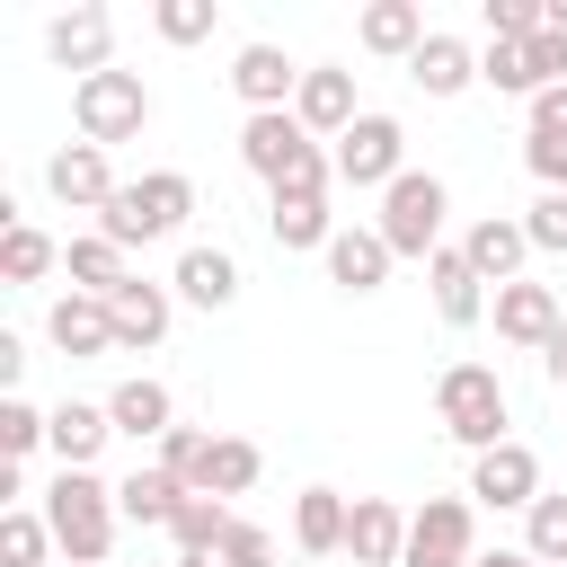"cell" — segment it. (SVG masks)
Instances as JSON below:
<instances>
[{"mask_svg":"<svg viewBox=\"0 0 567 567\" xmlns=\"http://www.w3.org/2000/svg\"><path fill=\"white\" fill-rule=\"evenodd\" d=\"M239 159L266 177V195H328L337 186V151H319V133L275 106V115H248L239 124Z\"/></svg>","mask_w":567,"mask_h":567,"instance_id":"obj_1","label":"cell"},{"mask_svg":"<svg viewBox=\"0 0 567 567\" xmlns=\"http://www.w3.org/2000/svg\"><path fill=\"white\" fill-rule=\"evenodd\" d=\"M44 523H53V549H62V567H97L106 549H115V487L97 478V470H53V487H44Z\"/></svg>","mask_w":567,"mask_h":567,"instance_id":"obj_2","label":"cell"},{"mask_svg":"<svg viewBox=\"0 0 567 567\" xmlns=\"http://www.w3.org/2000/svg\"><path fill=\"white\" fill-rule=\"evenodd\" d=\"M186 213H195V177H186V168H151V177H133V186H115V204L97 213V239L151 248V239L186 230Z\"/></svg>","mask_w":567,"mask_h":567,"instance_id":"obj_3","label":"cell"},{"mask_svg":"<svg viewBox=\"0 0 567 567\" xmlns=\"http://www.w3.org/2000/svg\"><path fill=\"white\" fill-rule=\"evenodd\" d=\"M434 425H443L452 443H470V461L496 452V443H514V434H505V381H496V363H443V381H434Z\"/></svg>","mask_w":567,"mask_h":567,"instance_id":"obj_4","label":"cell"},{"mask_svg":"<svg viewBox=\"0 0 567 567\" xmlns=\"http://www.w3.org/2000/svg\"><path fill=\"white\" fill-rule=\"evenodd\" d=\"M399 177H408V124L381 115V106H363L354 133L337 142V186H354V195H390Z\"/></svg>","mask_w":567,"mask_h":567,"instance_id":"obj_5","label":"cell"},{"mask_svg":"<svg viewBox=\"0 0 567 567\" xmlns=\"http://www.w3.org/2000/svg\"><path fill=\"white\" fill-rule=\"evenodd\" d=\"M443 213H452V195H443V177L434 168H408L390 195H381V239H390V257H434L443 248Z\"/></svg>","mask_w":567,"mask_h":567,"instance_id":"obj_6","label":"cell"},{"mask_svg":"<svg viewBox=\"0 0 567 567\" xmlns=\"http://www.w3.org/2000/svg\"><path fill=\"white\" fill-rule=\"evenodd\" d=\"M71 115H80V142L115 151V142H133L151 124V89H142V71H97V80L71 89Z\"/></svg>","mask_w":567,"mask_h":567,"instance_id":"obj_7","label":"cell"},{"mask_svg":"<svg viewBox=\"0 0 567 567\" xmlns=\"http://www.w3.org/2000/svg\"><path fill=\"white\" fill-rule=\"evenodd\" d=\"M399 567H478V505L470 496H425L408 514V558Z\"/></svg>","mask_w":567,"mask_h":567,"instance_id":"obj_8","label":"cell"},{"mask_svg":"<svg viewBox=\"0 0 567 567\" xmlns=\"http://www.w3.org/2000/svg\"><path fill=\"white\" fill-rule=\"evenodd\" d=\"M549 487H540V461H532V443H496V452H478L470 461V505H496V514H532Z\"/></svg>","mask_w":567,"mask_h":567,"instance_id":"obj_9","label":"cell"},{"mask_svg":"<svg viewBox=\"0 0 567 567\" xmlns=\"http://www.w3.org/2000/svg\"><path fill=\"white\" fill-rule=\"evenodd\" d=\"M44 53H53L62 71L97 80V71H115V62H106V53H115V18H106L97 0H80V9H62V18L44 27Z\"/></svg>","mask_w":567,"mask_h":567,"instance_id":"obj_10","label":"cell"},{"mask_svg":"<svg viewBox=\"0 0 567 567\" xmlns=\"http://www.w3.org/2000/svg\"><path fill=\"white\" fill-rule=\"evenodd\" d=\"M44 186H53V204H71V213H106L124 177L106 168V151H97V142H71V151H53V159H44Z\"/></svg>","mask_w":567,"mask_h":567,"instance_id":"obj_11","label":"cell"},{"mask_svg":"<svg viewBox=\"0 0 567 567\" xmlns=\"http://www.w3.org/2000/svg\"><path fill=\"white\" fill-rule=\"evenodd\" d=\"M44 337H53L71 363H97V354H115V310H106L97 292H62V301L44 310Z\"/></svg>","mask_w":567,"mask_h":567,"instance_id":"obj_12","label":"cell"},{"mask_svg":"<svg viewBox=\"0 0 567 567\" xmlns=\"http://www.w3.org/2000/svg\"><path fill=\"white\" fill-rule=\"evenodd\" d=\"M106 434H115L106 399H97V408H89V399H62V408H44V452H53L62 470H97Z\"/></svg>","mask_w":567,"mask_h":567,"instance_id":"obj_13","label":"cell"},{"mask_svg":"<svg viewBox=\"0 0 567 567\" xmlns=\"http://www.w3.org/2000/svg\"><path fill=\"white\" fill-rule=\"evenodd\" d=\"M230 89L248 97V115H275V106L301 97V71L284 62V44H239L230 53Z\"/></svg>","mask_w":567,"mask_h":567,"instance_id":"obj_14","label":"cell"},{"mask_svg":"<svg viewBox=\"0 0 567 567\" xmlns=\"http://www.w3.org/2000/svg\"><path fill=\"white\" fill-rule=\"evenodd\" d=\"M461 257L478 266V284H523V257H532V239H523V221L514 213H487V221H470L461 230Z\"/></svg>","mask_w":567,"mask_h":567,"instance_id":"obj_15","label":"cell"},{"mask_svg":"<svg viewBox=\"0 0 567 567\" xmlns=\"http://www.w3.org/2000/svg\"><path fill=\"white\" fill-rule=\"evenodd\" d=\"M106 310H115V354H151V346L168 337V319H177V292H168V284H142V275H133V284H124V292H115Z\"/></svg>","mask_w":567,"mask_h":567,"instance_id":"obj_16","label":"cell"},{"mask_svg":"<svg viewBox=\"0 0 567 567\" xmlns=\"http://www.w3.org/2000/svg\"><path fill=\"white\" fill-rule=\"evenodd\" d=\"M346 558H354V567H399V558H408V505H390V496H354Z\"/></svg>","mask_w":567,"mask_h":567,"instance_id":"obj_17","label":"cell"},{"mask_svg":"<svg viewBox=\"0 0 567 567\" xmlns=\"http://www.w3.org/2000/svg\"><path fill=\"white\" fill-rule=\"evenodd\" d=\"M292 115L310 124V133H328V142H346L354 133V71H337V62H319V71H301V97H292Z\"/></svg>","mask_w":567,"mask_h":567,"instance_id":"obj_18","label":"cell"},{"mask_svg":"<svg viewBox=\"0 0 567 567\" xmlns=\"http://www.w3.org/2000/svg\"><path fill=\"white\" fill-rule=\"evenodd\" d=\"M425 284H434V310H443L452 328H478V319H487V284H478V266L461 257V239H443V248L425 257Z\"/></svg>","mask_w":567,"mask_h":567,"instance_id":"obj_19","label":"cell"},{"mask_svg":"<svg viewBox=\"0 0 567 567\" xmlns=\"http://www.w3.org/2000/svg\"><path fill=\"white\" fill-rule=\"evenodd\" d=\"M558 328H567V310H558L549 284H505V292H496V337H505V346H532V354H540Z\"/></svg>","mask_w":567,"mask_h":567,"instance_id":"obj_20","label":"cell"},{"mask_svg":"<svg viewBox=\"0 0 567 567\" xmlns=\"http://www.w3.org/2000/svg\"><path fill=\"white\" fill-rule=\"evenodd\" d=\"M390 266H399V257H390V239H381L372 221H354V230L328 239V284H346V292H381Z\"/></svg>","mask_w":567,"mask_h":567,"instance_id":"obj_21","label":"cell"},{"mask_svg":"<svg viewBox=\"0 0 567 567\" xmlns=\"http://www.w3.org/2000/svg\"><path fill=\"white\" fill-rule=\"evenodd\" d=\"M106 416H115V434H133V443H159V434L177 425V399H168V381L133 372V381H115V390H106Z\"/></svg>","mask_w":567,"mask_h":567,"instance_id":"obj_22","label":"cell"},{"mask_svg":"<svg viewBox=\"0 0 567 567\" xmlns=\"http://www.w3.org/2000/svg\"><path fill=\"white\" fill-rule=\"evenodd\" d=\"M168 292L195 301V310H230V301H239V257H230V248H186L177 275H168Z\"/></svg>","mask_w":567,"mask_h":567,"instance_id":"obj_23","label":"cell"},{"mask_svg":"<svg viewBox=\"0 0 567 567\" xmlns=\"http://www.w3.org/2000/svg\"><path fill=\"white\" fill-rule=\"evenodd\" d=\"M408 80H416L425 97H461V89L478 80V53H470L461 35H443V27H434V35H425V44L408 53Z\"/></svg>","mask_w":567,"mask_h":567,"instance_id":"obj_24","label":"cell"},{"mask_svg":"<svg viewBox=\"0 0 567 567\" xmlns=\"http://www.w3.org/2000/svg\"><path fill=\"white\" fill-rule=\"evenodd\" d=\"M266 230H275V248H284V257H301V248H319V257H328L337 213H328V195H275V204H266Z\"/></svg>","mask_w":567,"mask_h":567,"instance_id":"obj_25","label":"cell"},{"mask_svg":"<svg viewBox=\"0 0 567 567\" xmlns=\"http://www.w3.org/2000/svg\"><path fill=\"white\" fill-rule=\"evenodd\" d=\"M346 523H354V505H346L337 487H301V505H292L301 558H346Z\"/></svg>","mask_w":567,"mask_h":567,"instance_id":"obj_26","label":"cell"},{"mask_svg":"<svg viewBox=\"0 0 567 567\" xmlns=\"http://www.w3.org/2000/svg\"><path fill=\"white\" fill-rule=\"evenodd\" d=\"M177 505H186V487L151 461V470H133V478H115V514L124 523H142V532H168L177 523Z\"/></svg>","mask_w":567,"mask_h":567,"instance_id":"obj_27","label":"cell"},{"mask_svg":"<svg viewBox=\"0 0 567 567\" xmlns=\"http://www.w3.org/2000/svg\"><path fill=\"white\" fill-rule=\"evenodd\" d=\"M62 275H71V292H97V301H115V292L133 284V266H124V248H115V239H97V230L62 248Z\"/></svg>","mask_w":567,"mask_h":567,"instance_id":"obj_28","label":"cell"},{"mask_svg":"<svg viewBox=\"0 0 567 567\" xmlns=\"http://www.w3.org/2000/svg\"><path fill=\"white\" fill-rule=\"evenodd\" d=\"M354 35H363V53H416L434 27H425V9H416V0H372V9L354 18Z\"/></svg>","mask_w":567,"mask_h":567,"instance_id":"obj_29","label":"cell"},{"mask_svg":"<svg viewBox=\"0 0 567 567\" xmlns=\"http://www.w3.org/2000/svg\"><path fill=\"white\" fill-rule=\"evenodd\" d=\"M53 266H62V248H53L35 221H0V275H9V284H44Z\"/></svg>","mask_w":567,"mask_h":567,"instance_id":"obj_30","label":"cell"},{"mask_svg":"<svg viewBox=\"0 0 567 567\" xmlns=\"http://www.w3.org/2000/svg\"><path fill=\"white\" fill-rule=\"evenodd\" d=\"M266 470V452L248 434H213V461H204V496H248Z\"/></svg>","mask_w":567,"mask_h":567,"instance_id":"obj_31","label":"cell"},{"mask_svg":"<svg viewBox=\"0 0 567 567\" xmlns=\"http://www.w3.org/2000/svg\"><path fill=\"white\" fill-rule=\"evenodd\" d=\"M44 558H53L44 505H9V514H0V567H44Z\"/></svg>","mask_w":567,"mask_h":567,"instance_id":"obj_32","label":"cell"},{"mask_svg":"<svg viewBox=\"0 0 567 567\" xmlns=\"http://www.w3.org/2000/svg\"><path fill=\"white\" fill-rule=\"evenodd\" d=\"M230 523H239V514H230L221 496H186V505H177V523H168V532H177V558L221 549V540H230Z\"/></svg>","mask_w":567,"mask_h":567,"instance_id":"obj_33","label":"cell"},{"mask_svg":"<svg viewBox=\"0 0 567 567\" xmlns=\"http://www.w3.org/2000/svg\"><path fill=\"white\" fill-rule=\"evenodd\" d=\"M204 461H213V434H204V425H168V434H159V470H168L186 496H204Z\"/></svg>","mask_w":567,"mask_h":567,"instance_id":"obj_34","label":"cell"},{"mask_svg":"<svg viewBox=\"0 0 567 567\" xmlns=\"http://www.w3.org/2000/svg\"><path fill=\"white\" fill-rule=\"evenodd\" d=\"M523 549H532L540 567H567V496H540V505L523 514Z\"/></svg>","mask_w":567,"mask_h":567,"instance_id":"obj_35","label":"cell"},{"mask_svg":"<svg viewBox=\"0 0 567 567\" xmlns=\"http://www.w3.org/2000/svg\"><path fill=\"white\" fill-rule=\"evenodd\" d=\"M151 27H159L168 44H204V35L221 27V0H159V9H151Z\"/></svg>","mask_w":567,"mask_h":567,"instance_id":"obj_36","label":"cell"},{"mask_svg":"<svg viewBox=\"0 0 567 567\" xmlns=\"http://www.w3.org/2000/svg\"><path fill=\"white\" fill-rule=\"evenodd\" d=\"M478 80H487L496 97H540V80H532L523 44H487V53H478Z\"/></svg>","mask_w":567,"mask_h":567,"instance_id":"obj_37","label":"cell"},{"mask_svg":"<svg viewBox=\"0 0 567 567\" xmlns=\"http://www.w3.org/2000/svg\"><path fill=\"white\" fill-rule=\"evenodd\" d=\"M35 443H44V408H27V399H0V452H9V470H18Z\"/></svg>","mask_w":567,"mask_h":567,"instance_id":"obj_38","label":"cell"},{"mask_svg":"<svg viewBox=\"0 0 567 567\" xmlns=\"http://www.w3.org/2000/svg\"><path fill=\"white\" fill-rule=\"evenodd\" d=\"M523 239H532L540 257H567V195H532V213H523Z\"/></svg>","mask_w":567,"mask_h":567,"instance_id":"obj_39","label":"cell"},{"mask_svg":"<svg viewBox=\"0 0 567 567\" xmlns=\"http://www.w3.org/2000/svg\"><path fill=\"white\" fill-rule=\"evenodd\" d=\"M221 558H230V567H275V540H266L257 523H230V540H221Z\"/></svg>","mask_w":567,"mask_h":567,"instance_id":"obj_40","label":"cell"},{"mask_svg":"<svg viewBox=\"0 0 567 567\" xmlns=\"http://www.w3.org/2000/svg\"><path fill=\"white\" fill-rule=\"evenodd\" d=\"M532 133H567V80L532 97Z\"/></svg>","mask_w":567,"mask_h":567,"instance_id":"obj_41","label":"cell"},{"mask_svg":"<svg viewBox=\"0 0 567 567\" xmlns=\"http://www.w3.org/2000/svg\"><path fill=\"white\" fill-rule=\"evenodd\" d=\"M540 372H549V381H558V390H567V328H558V337H549V346H540Z\"/></svg>","mask_w":567,"mask_h":567,"instance_id":"obj_42","label":"cell"},{"mask_svg":"<svg viewBox=\"0 0 567 567\" xmlns=\"http://www.w3.org/2000/svg\"><path fill=\"white\" fill-rule=\"evenodd\" d=\"M478 567H540L532 549H478Z\"/></svg>","mask_w":567,"mask_h":567,"instance_id":"obj_43","label":"cell"},{"mask_svg":"<svg viewBox=\"0 0 567 567\" xmlns=\"http://www.w3.org/2000/svg\"><path fill=\"white\" fill-rule=\"evenodd\" d=\"M301 567H319V558H301Z\"/></svg>","mask_w":567,"mask_h":567,"instance_id":"obj_44","label":"cell"},{"mask_svg":"<svg viewBox=\"0 0 567 567\" xmlns=\"http://www.w3.org/2000/svg\"><path fill=\"white\" fill-rule=\"evenodd\" d=\"M168 567H177V558H168Z\"/></svg>","mask_w":567,"mask_h":567,"instance_id":"obj_45","label":"cell"}]
</instances>
